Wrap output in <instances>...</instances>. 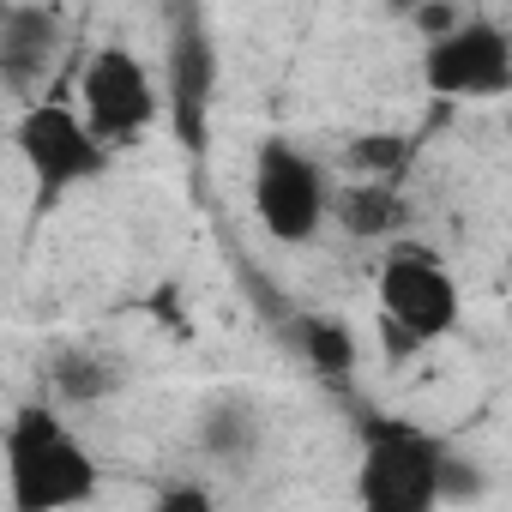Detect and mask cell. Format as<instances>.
I'll list each match as a JSON object with an SVG mask.
<instances>
[{
	"label": "cell",
	"instance_id": "cell-1",
	"mask_svg": "<svg viewBox=\"0 0 512 512\" xmlns=\"http://www.w3.org/2000/svg\"><path fill=\"white\" fill-rule=\"evenodd\" d=\"M7 494L13 512H73L97 494V458L49 398L19 404L7 422Z\"/></svg>",
	"mask_w": 512,
	"mask_h": 512
},
{
	"label": "cell",
	"instance_id": "cell-2",
	"mask_svg": "<svg viewBox=\"0 0 512 512\" xmlns=\"http://www.w3.org/2000/svg\"><path fill=\"white\" fill-rule=\"evenodd\" d=\"M446 440L404 422V416H368L362 422V464H356V500L362 512H434Z\"/></svg>",
	"mask_w": 512,
	"mask_h": 512
},
{
	"label": "cell",
	"instance_id": "cell-3",
	"mask_svg": "<svg viewBox=\"0 0 512 512\" xmlns=\"http://www.w3.org/2000/svg\"><path fill=\"white\" fill-rule=\"evenodd\" d=\"M13 145L37 181L43 199H61L85 181H103L109 175V145L85 127V115L73 103H25L19 121H13Z\"/></svg>",
	"mask_w": 512,
	"mask_h": 512
},
{
	"label": "cell",
	"instance_id": "cell-4",
	"mask_svg": "<svg viewBox=\"0 0 512 512\" xmlns=\"http://www.w3.org/2000/svg\"><path fill=\"white\" fill-rule=\"evenodd\" d=\"M253 217L266 223L272 241H314L320 223L332 217V187L326 169L290 145V139H266L260 157H253Z\"/></svg>",
	"mask_w": 512,
	"mask_h": 512
},
{
	"label": "cell",
	"instance_id": "cell-5",
	"mask_svg": "<svg viewBox=\"0 0 512 512\" xmlns=\"http://www.w3.org/2000/svg\"><path fill=\"white\" fill-rule=\"evenodd\" d=\"M163 103H169V97H157V85H151V73L139 67L133 49L103 43V49L85 55V67H79V115H85V127H91L103 145L139 139V133L163 115Z\"/></svg>",
	"mask_w": 512,
	"mask_h": 512
},
{
	"label": "cell",
	"instance_id": "cell-6",
	"mask_svg": "<svg viewBox=\"0 0 512 512\" xmlns=\"http://www.w3.org/2000/svg\"><path fill=\"white\" fill-rule=\"evenodd\" d=\"M422 85L434 97H506L512 91V37L494 19H464L446 43L422 49Z\"/></svg>",
	"mask_w": 512,
	"mask_h": 512
},
{
	"label": "cell",
	"instance_id": "cell-7",
	"mask_svg": "<svg viewBox=\"0 0 512 512\" xmlns=\"http://www.w3.org/2000/svg\"><path fill=\"white\" fill-rule=\"evenodd\" d=\"M458 314H464L458 278L434 253H392L380 266V320L404 326L422 344H440V338L458 332Z\"/></svg>",
	"mask_w": 512,
	"mask_h": 512
},
{
	"label": "cell",
	"instance_id": "cell-8",
	"mask_svg": "<svg viewBox=\"0 0 512 512\" xmlns=\"http://www.w3.org/2000/svg\"><path fill=\"white\" fill-rule=\"evenodd\" d=\"M211 91H217V49L199 31V19H175L169 37V109H175V133L187 151H205V115H211Z\"/></svg>",
	"mask_w": 512,
	"mask_h": 512
},
{
	"label": "cell",
	"instance_id": "cell-9",
	"mask_svg": "<svg viewBox=\"0 0 512 512\" xmlns=\"http://www.w3.org/2000/svg\"><path fill=\"white\" fill-rule=\"evenodd\" d=\"M55 37H61V25L49 7H0V79L25 91L49 67Z\"/></svg>",
	"mask_w": 512,
	"mask_h": 512
},
{
	"label": "cell",
	"instance_id": "cell-10",
	"mask_svg": "<svg viewBox=\"0 0 512 512\" xmlns=\"http://www.w3.org/2000/svg\"><path fill=\"white\" fill-rule=\"evenodd\" d=\"M43 380H49L55 410L61 404H103V398L121 392V362L97 344H67L43 362Z\"/></svg>",
	"mask_w": 512,
	"mask_h": 512
},
{
	"label": "cell",
	"instance_id": "cell-11",
	"mask_svg": "<svg viewBox=\"0 0 512 512\" xmlns=\"http://www.w3.org/2000/svg\"><path fill=\"white\" fill-rule=\"evenodd\" d=\"M332 217L356 241H386V235H398L410 223V205H404V193L392 181H350V187L332 193Z\"/></svg>",
	"mask_w": 512,
	"mask_h": 512
},
{
	"label": "cell",
	"instance_id": "cell-12",
	"mask_svg": "<svg viewBox=\"0 0 512 512\" xmlns=\"http://www.w3.org/2000/svg\"><path fill=\"white\" fill-rule=\"evenodd\" d=\"M290 332H296V350L308 356L314 374H326V380H350V374H356L362 344H356L350 320H338V314H302Z\"/></svg>",
	"mask_w": 512,
	"mask_h": 512
},
{
	"label": "cell",
	"instance_id": "cell-13",
	"mask_svg": "<svg viewBox=\"0 0 512 512\" xmlns=\"http://www.w3.org/2000/svg\"><path fill=\"white\" fill-rule=\"evenodd\" d=\"M199 446L211 458H223V464H247L260 452V416H253V404H241V398L211 404L205 422H199Z\"/></svg>",
	"mask_w": 512,
	"mask_h": 512
},
{
	"label": "cell",
	"instance_id": "cell-14",
	"mask_svg": "<svg viewBox=\"0 0 512 512\" xmlns=\"http://www.w3.org/2000/svg\"><path fill=\"white\" fill-rule=\"evenodd\" d=\"M404 157H410V145H404L398 133H362V139L350 145V163L362 169V181H392V175L404 169Z\"/></svg>",
	"mask_w": 512,
	"mask_h": 512
},
{
	"label": "cell",
	"instance_id": "cell-15",
	"mask_svg": "<svg viewBox=\"0 0 512 512\" xmlns=\"http://www.w3.org/2000/svg\"><path fill=\"white\" fill-rule=\"evenodd\" d=\"M488 488V470L470 464L464 452H446V470H440V500H476Z\"/></svg>",
	"mask_w": 512,
	"mask_h": 512
},
{
	"label": "cell",
	"instance_id": "cell-16",
	"mask_svg": "<svg viewBox=\"0 0 512 512\" xmlns=\"http://www.w3.org/2000/svg\"><path fill=\"white\" fill-rule=\"evenodd\" d=\"M151 512H217V494L205 482H163Z\"/></svg>",
	"mask_w": 512,
	"mask_h": 512
},
{
	"label": "cell",
	"instance_id": "cell-17",
	"mask_svg": "<svg viewBox=\"0 0 512 512\" xmlns=\"http://www.w3.org/2000/svg\"><path fill=\"white\" fill-rule=\"evenodd\" d=\"M410 25L422 31V43H446V37L464 25V13H452V7H416V13H410Z\"/></svg>",
	"mask_w": 512,
	"mask_h": 512
},
{
	"label": "cell",
	"instance_id": "cell-18",
	"mask_svg": "<svg viewBox=\"0 0 512 512\" xmlns=\"http://www.w3.org/2000/svg\"><path fill=\"white\" fill-rule=\"evenodd\" d=\"M380 344H386V356H392V362H410L416 350H428L422 338H410V332H404V326H392V320H380Z\"/></svg>",
	"mask_w": 512,
	"mask_h": 512
},
{
	"label": "cell",
	"instance_id": "cell-19",
	"mask_svg": "<svg viewBox=\"0 0 512 512\" xmlns=\"http://www.w3.org/2000/svg\"><path fill=\"white\" fill-rule=\"evenodd\" d=\"M506 278H512V241H506Z\"/></svg>",
	"mask_w": 512,
	"mask_h": 512
}]
</instances>
